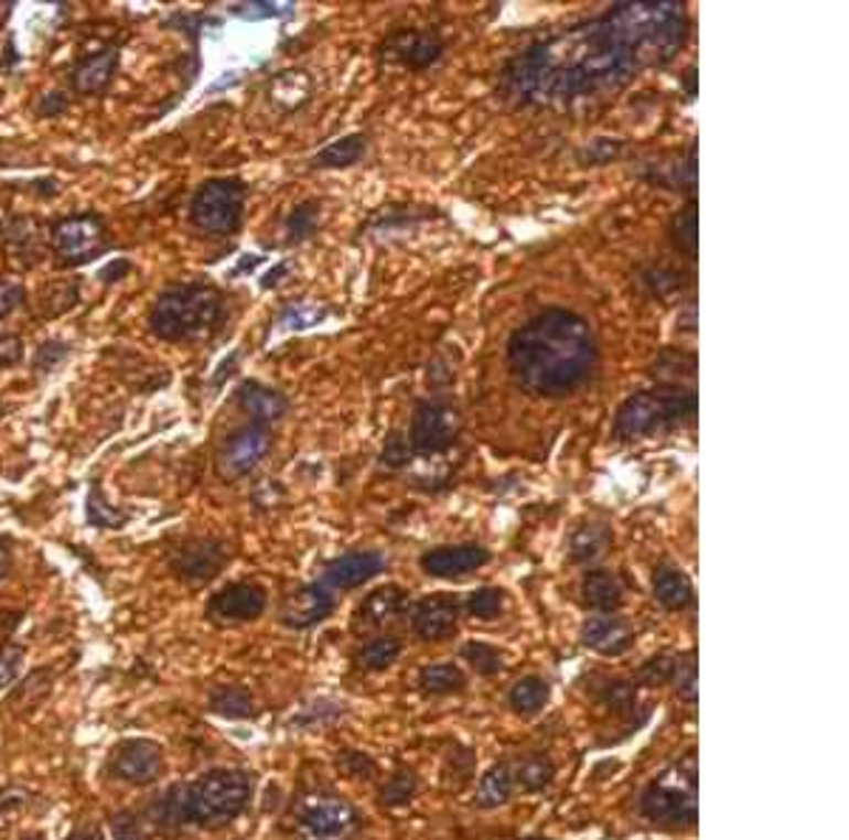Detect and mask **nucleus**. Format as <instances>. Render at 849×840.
I'll return each mask as SVG.
<instances>
[{
    "instance_id": "nucleus-1",
    "label": "nucleus",
    "mask_w": 849,
    "mask_h": 840,
    "mask_svg": "<svg viewBox=\"0 0 849 840\" xmlns=\"http://www.w3.org/2000/svg\"><path fill=\"white\" fill-rule=\"evenodd\" d=\"M688 14L674 0L614 3L601 18L538 40L507 63L502 91L524 105H563L668 66L686 46Z\"/></svg>"
},
{
    "instance_id": "nucleus-2",
    "label": "nucleus",
    "mask_w": 849,
    "mask_h": 840,
    "mask_svg": "<svg viewBox=\"0 0 849 840\" xmlns=\"http://www.w3.org/2000/svg\"><path fill=\"white\" fill-rule=\"evenodd\" d=\"M598 363V343L581 314L547 309L529 317L507 343V365L524 391L563 397L587 383Z\"/></svg>"
},
{
    "instance_id": "nucleus-3",
    "label": "nucleus",
    "mask_w": 849,
    "mask_h": 840,
    "mask_svg": "<svg viewBox=\"0 0 849 840\" xmlns=\"http://www.w3.org/2000/svg\"><path fill=\"white\" fill-rule=\"evenodd\" d=\"M252 784L241 769H209L193 784L176 787L168 798V818L202 829H218L236 821L249 807Z\"/></svg>"
},
{
    "instance_id": "nucleus-4",
    "label": "nucleus",
    "mask_w": 849,
    "mask_h": 840,
    "mask_svg": "<svg viewBox=\"0 0 849 840\" xmlns=\"http://www.w3.org/2000/svg\"><path fill=\"white\" fill-rule=\"evenodd\" d=\"M227 309L218 289L207 283H173L153 300L148 326L159 340L196 343L213 337L224 326Z\"/></svg>"
},
{
    "instance_id": "nucleus-5",
    "label": "nucleus",
    "mask_w": 849,
    "mask_h": 840,
    "mask_svg": "<svg viewBox=\"0 0 849 840\" xmlns=\"http://www.w3.org/2000/svg\"><path fill=\"white\" fill-rule=\"evenodd\" d=\"M697 413V391L648 388L626 399L614 413V437L641 439L657 430L677 428Z\"/></svg>"
},
{
    "instance_id": "nucleus-6",
    "label": "nucleus",
    "mask_w": 849,
    "mask_h": 840,
    "mask_svg": "<svg viewBox=\"0 0 849 840\" xmlns=\"http://www.w3.org/2000/svg\"><path fill=\"white\" fill-rule=\"evenodd\" d=\"M641 809L646 818L663 827H691L697 823V756L679 762L663 778L648 784L641 798Z\"/></svg>"
},
{
    "instance_id": "nucleus-7",
    "label": "nucleus",
    "mask_w": 849,
    "mask_h": 840,
    "mask_svg": "<svg viewBox=\"0 0 849 840\" xmlns=\"http://www.w3.org/2000/svg\"><path fill=\"white\" fill-rule=\"evenodd\" d=\"M247 187L241 179H209L190 198V222L204 235L238 233Z\"/></svg>"
},
{
    "instance_id": "nucleus-8",
    "label": "nucleus",
    "mask_w": 849,
    "mask_h": 840,
    "mask_svg": "<svg viewBox=\"0 0 849 840\" xmlns=\"http://www.w3.org/2000/svg\"><path fill=\"white\" fill-rule=\"evenodd\" d=\"M108 247H111V235H108L103 215H68L52 227V249L66 267L92 263Z\"/></svg>"
},
{
    "instance_id": "nucleus-9",
    "label": "nucleus",
    "mask_w": 849,
    "mask_h": 840,
    "mask_svg": "<svg viewBox=\"0 0 849 840\" xmlns=\"http://www.w3.org/2000/svg\"><path fill=\"white\" fill-rule=\"evenodd\" d=\"M459 437V419L442 399H424L417 405L408 424L406 444L411 453H444Z\"/></svg>"
},
{
    "instance_id": "nucleus-10",
    "label": "nucleus",
    "mask_w": 849,
    "mask_h": 840,
    "mask_svg": "<svg viewBox=\"0 0 849 840\" xmlns=\"http://www.w3.org/2000/svg\"><path fill=\"white\" fill-rule=\"evenodd\" d=\"M298 823L307 840H346L359 827V815L337 795H318L303 801Z\"/></svg>"
},
{
    "instance_id": "nucleus-11",
    "label": "nucleus",
    "mask_w": 849,
    "mask_h": 840,
    "mask_svg": "<svg viewBox=\"0 0 849 840\" xmlns=\"http://www.w3.org/2000/svg\"><path fill=\"white\" fill-rule=\"evenodd\" d=\"M269 448H272V428L255 422L244 424L233 437L224 439L222 450H218V473L227 482L244 478L264 462Z\"/></svg>"
},
{
    "instance_id": "nucleus-12",
    "label": "nucleus",
    "mask_w": 849,
    "mask_h": 840,
    "mask_svg": "<svg viewBox=\"0 0 849 840\" xmlns=\"http://www.w3.org/2000/svg\"><path fill=\"white\" fill-rule=\"evenodd\" d=\"M162 769V747L151 739H125L111 750V758H108V773L131 787H148V784L159 782Z\"/></svg>"
},
{
    "instance_id": "nucleus-13",
    "label": "nucleus",
    "mask_w": 849,
    "mask_h": 840,
    "mask_svg": "<svg viewBox=\"0 0 849 840\" xmlns=\"http://www.w3.org/2000/svg\"><path fill=\"white\" fill-rule=\"evenodd\" d=\"M267 592L255 583H229L207 600V620L216 626H241L267 612Z\"/></svg>"
},
{
    "instance_id": "nucleus-14",
    "label": "nucleus",
    "mask_w": 849,
    "mask_h": 840,
    "mask_svg": "<svg viewBox=\"0 0 849 840\" xmlns=\"http://www.w3.org/2000/svg\"><path fill=\"white\" fill-rule=\"evenodd\" d=\"M224 563H227V549L218 541H209V538L184 541L170 554V569L184 583H204V580L216 578Z\"/></svg>"
},
{
    "instance_id": "nucleus-15",
    "label": "nucleus",
    "mask_w": 849,
    "mask_h": 840,
    "mask_svg": "<svg viewBox=\"0 0 849 840\" xmlns=\"http://www.w3.org/2000/svg\"><path fill=\"white\" fill-rule=\"evenodd\" d=\"M442 37L428 29H408V32H397L386 46H383V57L394 60L399 66L411 68V72H422V68L433 66L442 57Z\"/></svg>"
},
{
    "instance_id": "nucleus-16",
    "label": "nucleus",
    "mask_w": 849,
    "mask_h": 840,
    "mask_svg": "<svg viewBox=\"0 0 849 840\" xmlns=\"http://www.w3.org/2000/svg\"><path fill=\"white\" fill-rule=\"evenodd\" d=\"M491 560V552L482 543H453V547H437L422 554V569L431 578L456 580L473 574Z\"/></svg>"
},
{
    "instance_id": "nucleus-17",
    "label": "nucleus",
    "mask_w": 849,
    "mask_h": 840,
    "mask_svg": "<svg viewBox=\"0 0 849 840\" xmlns=\"http://www.w3.org/2000/svg\"><path fill=\"white\" fill-rule=\"evenodd\" d=\"M386 569V558L374 549L366 552H348L343 558L332 560L321 574V586H326L329 592H343V589H357L363 583H368L372 578H377L379 572Z\"/></svg>"
},
{
    "instance_id": "nucleus-18",
    "label": "nucleus",
    "mask_w": 849,
    "mask_h": 840,
    "mask_svg": "<svg viewBox=\"0 0 849 840\" xmlns=\"http://www.w3.org/2000/svg\"><path fill=\"white\" fill-rule=\"evenodd\" d=\"M462 603L453 594H431L413 603L411 626L422 639H444L459 626Z\"/></svg>"
},
{
    "instance_id": "nucleus-19",
    "label": "nucleus",
    "mask_w": 849,
    "mask_h": 840,
    "mask_svg": "<svg viewBox=\"0 0 849 840\" xmlns=\"http://www.w3.org/2000/svg\"><path fill=\"white\" fill-rule=\"evenodd\" d=\"M334 612V592L321 583L294 589L281 609V623L289 628H312Z\"/></svg>"
},
{
    "instance_id": "nucleus-20",
    "label": "nucleus",
    "mask_w": 849,
    "mask_h": 840,
    "mask_svg": "<svg viewBox=\"0 0 849 840\" xmlns=\"http://www.w3.org/2000/svg\"><path fill=\"white\" fill-rule=\"evenodd\" d=\"M581 639L592 651L617 657V654H626L634 645V628L628 626V620L617 617V614H592L583 623Z\"/></svg>"
},
{
    "instance_id": "nucleus-21",
    "label": "nucleus",
    "mask_w": 849,
    "mask_h": 840,
    "mask_svg": "<svg viewBox=\"0 0 849 840\" xmlns=\"http://www.w3.org/2000/svg\"><path fill=\"white\" fill-rule=\"evenodd\" d=\"M411 600L402 586H379L357 609V628H386L408 612Z\"/></svg>"
},
{
    "instance_id": "nucleus-22",
    "label": "nucleus",
    "mask_w": 849,
    "mask_h": 840,
    "mask_svg": "<svg viewBox=\"0 0 849 840\" xmlns=\"http://www.w3.org/2000/svg\"><path fill=\"white\" fill-rule=\"evenodd\" d=\"M236 402L238 408L247 413L249 422L264 424V428H272V424L287 417L289 411L287 397L261 383H244L236 391Z\"/></svg>"
},
{
    "instance_id": "nucleus-23",
    "label": "nucleus",
    "mask_w": 849,
    "mask_h": 840,
    "mask_svg": "<svg viewBox=\"0 0 849 840\" xmlns=\"http://www.w3.org/2000/svg\"><path fill=\"white\" fill-rule=\"evenodd\" d=\"M119 66V46L111 43V46H105L103 52L88 54L74 66L72 72V88L77 94H85V97H92V94L105 91L108 85H111L114 74H117Z\"/></svg>"
},
{
    "instance_id": "nucleus-24",
    "label": "nucleus",
    "mask_w": 849,
    "mask_h": 840,
    "mask_svg": "<svg viewBox=\"0 0 849 840\" xmlns=\"http://www.w3.org/2000/svg\"><path fill=\"white\" fill-rule=\"evenodd\" d=\"M581 594L583 603H587L592 612L612 614L623 606L626 589H623V580L614 572H606V569H589V572L583 574Z\"/></svg>"
},
{
    "instance_id": "nucleus-25",
    "label": "nucleus",
    "mask_w": 849,
    "mask_h": 840,
    "mask_svg": "<svg viewBox=\"0 0 849 840\" xmlns=\"http://www.w3.org/2000/svg\"><path fill=\"white\" fill-rule=\"evenodd\" d=\"M609 547H612V529L606 524H581L569 538V560L578 567H587V563L601 560L609 552Z\"/></svg>"
},
{
    "instance_id": "nucleus-26",
    "label": "nucleus",
    "mask_w": 849,
    "mask_h": 840,
    "mask_svg": "<svg viewBox=\"0 0 849 840\" xmlns=\"http://www.w3.org/2000/svg\"><path fill=\"white\" fill-rule=\"evenodd\" d=\"M652 592L663 609H688L694 603V583L686 572L674 567H660L652 578Z\"/></svg>"
},
{
    "instance_id": "nucleus-27",
    "label": "nucleus",
    "mask_w": 849,
    "mask_h": 840,
    "mask_svg": "<svg viewBox=\"0 0 849 840\" xmlns=\"http://www.w3.org/2000/svg\"><path fill=\"white\" fill-rule=\"evenodd\" d=\"M366 137L363 133H352V137H343L337 142H332L329 148L318 150L312 157V168L318 170H343L357 164L359 159L366 157Z\"/></svg>"
},
{
    "instance_id": "nucleus-28",
    "label": "nucleus",
    "mask_w": 849,
    "mask_h": 840,
    "mask_svg": "<svg viewBox=\"0 0 849 840\" xmlns=\"http://www.w3.org/2000/svg\"><path fill=\"white\" fill-rule=\"evenodd\" d=\"M509 708L516 710L518 717L529 719L541 713L544 704L549 702V682L541 677H524L509 688Z\"/></svg>"
},
{
    "instance_id": "nucleus-29",
    "label": "nucleus",
    "mask_w": 849,
    "mask_h": 840,
    "mask_svg": "<svg viewBox=\"0 0 849 840\" xmlns=\"http://www.w3.org/2000/svg\"><path fill=\"white\" fill-rule=\"evenodd\" d=\"M419 688L428 697H451V693L464 688V674L459 665L453 663H433L424 665L419 671Z\"/></svg>"
},
{
    "instance_id": "nucleus-30",
    "label": "nucleus",
    "mask_w": 849,
    "mask_h": 840,
    "mask_svg": "<svg viewBox=\"0 0 849 840\" xmlns=\"http://www.w3.org/2000/svg\"><path fill=\"white\" fill-rule=\"evenodd\" d=\"M509 795H513V769H509L507 764H493V767L482 775V782H479L476 807L496 809L509 801Z\"/></svg>"
},
{
    "instance_id": "nucleus-31",
    "label": "nucleus",
    "mask_w": 849,
    "mask_h": 840,
    "mask_svg": "<svg viewBox=\"0 0 849 840\" xmlns=\"http://www.w3.org/2000/svg\"><path fill=\"white\" fill-rule=\"evenodd\" d=\"M402 654V643L397 637H374L363 643L354 654L357 665L363 671H386Z\"/></svg>"
},
{
    "instance_id": "nucleus-32",
    "label": "nucleus",
    "mask_w": 849,
    "mask_h": 840,
    "mask_svg": "<svg viewBox=\"0 0 849 840\" xmlns=\"http://www.w3.org/2000/svg\"><path fill=\"white\" fill-rule=\"evenodd\" d=\"M209 708L216 710L218 717L227 719H249L255 717V704L247 688L241 685H222L209 693Z\"/></svg>"
},
{
    "instance_id": "nucleus-33",
    "label": "nucleus",
    "mask_w": 849,
    "mask_h": 840,
    "mask_svg": "<svg viewBox=\"0 0 849 840\" xmlns=\"http://www.w3.org/2000/svg\"><path fill=\"white\" fill-rule=\"evenodd\" d=\"M671 241L688 258H697L699 249V209L697 204H686L671 218Z\"/></svg>"
},
{
    "instance_id": "nucleus-34",
    "label": "nucleus",
    "mask_w": 849,
    "mask_h": 840,
    "mask_svg": "<svg viewBox=\"0 0 849 840\" xmlns=\"http://www.w3.org/2000/svg\"><path fill=\"white\" fill-rule=\"evenodd\" d=\"M309 88H312V83H309L307 74L289 72V74H281V77L272 79V88H269V94H272L275 103L283 105V108H298V105H301L303 99L309 97Z\"/></svg>"
},
{
    "instance_id": "nucleus-35",
    "label": "nucleus",
    "mask_w": 849,
    "mask_h": 840,
    "mask_svg": "<svg viewBox=\"0 0 849 840\" xmlns=\"http://www.w3.org/2000/svg\"><path fill=\"white\" fill-rule=\"evenodd\" d=\"M318 222H321V209L314 202H303L289 213L287 218V238L289 244H301L318 233Z\"/></svg>"
},
{
    "instance_id": "nucleus-36",
    "label": "nucleus",
    "mask_w": 849,
    "mask_h": 840,
    "mask_svg": "<svg viewBox=\"0 0 849 840\" xmlns=\"http://www.w3.org/2000/svg\"><path fill=\"white\" fill-rule=\"evenodd\" d=\"M552 775H556V767H552V762H549L547 756H533L518 769V784H522L527 793H538V789H544L552 782Z\"/></svg>"
},
{
    "instance_id": "nucleus-37",
    "label": "nucleus",
    "mask_w": 849,
    "mask_h": 840,
    "mask_svg": "<svg viewBox=\"0 0 849 840\" xmlns=\"http://www.w3.org/2000/svg\"><path fill=\"white\" fill-rule=\"evenodd\" d=\"M464 606H468V612H471L476 620H493L502 614L504 594L502 589L496 586H482L476 589V592H471V597H468Z\"/></svg>"
},
{
    "instance_id": "nucleus-38",
    "label": "nucleus",
    "mask_w": 849,
    "mask_h": 840,
    "mask_svg": "<svg viewBox=\"0 0 849 840\" xmlns=\"http://www.w3.org/2000/svg\"><path fill=\"white\" fill-rule=\"evenodd\" d=\"M462 659H468L471 668H476L482 677H493L502 671V654L487 643H468L462 648Z\"/></svg>"
},
{
    "instance_id": "nucleus-39",
    "label": "nucleus",
    "mask_w": 849,
    "mask_h": 840,
    "mask_svg": "<svg viewBox=\"0 0 849 840\" xmlns=\"http://www.w3.org/2000/svg\"><path fill=\"white\" fill-rule=\"evenodd\" d=\"M88 521H92L94 527H125L128 515L119 513L117 507H111V504L105 502L103 495H99V489H92V495H88Z\"/></svg>"
},
{
    "instance_id": "nucleus-40",
    "label": "nucleus",
    "mask_w": 849,
    "mask_h": 840,
    "mask_svg": "<svg viewBox=\"0 0 849 840\" xmlns=\"http://www.w3.org/2000/svg\"><path fill=\"white\" fill-rule=\"evenodd\" d=\"M677 668H679L677 659L668 657V654H657V657L648 659L641 671H637V679H641L643 685L674 682V677H677Z\"/></svg>"
},
{
    "instance_id": "nucleus-41",
    "label": "nucleus",
    "mask_w": 849,
    "mask_h": 840,
    "mask_svg": "<svg viewBox=\"0 0 849 840\" xmlns=\"http://www.w3.org/2000/svg\"><path fill=\"white\" fill-rule=\"evenodd\" d=\"M413 789H417V778H413L411 773H397L391 778V782L383 787V804H388V807H399V804H406L411 801V795Z\"/></svg>"
},
{
    "instance_id": "nucleus-42",
    "label": "nucleus",
    "mask_w": 849,
    "mask_h": 840,
    "mask_svg": "<svg viewBox=\"0 0 849 840\" xmlns=\"http://www.w3.org/2000/svg\"><path fill=\"white\" fill-rule=\"evenodd\" d=\"M337 767L343 769V775H352V778H372L374 775V762L359 750H343L337 756Z\"/></svg>"
},
{
    "instance_id": "nucleus-43",
    "label": "nucleus",
    "mask_w": 849,
    "mask_h": 840,
    "mask_svg": "<svg viewBox=\"0 0 849 840\" xmlns=\"http://www.w3.org/2000/svg\"><path fill=\"white\" fill-rule=\"evenodd\" d=\"M72 354V348L66 346V343H60V340H49V343H43V346L37 348V354H34V368L37 371H52V368H57L63 359Z\"/></svg>"
},
{
    "instance_id": "nucleus-44",
    "label": "nucleus",
    "mask_w": 849,
    "mask_h": 840,
    "mask_svg": "<svg viewBox=\"0 0 849 840\" xmlns=\"http://www.w3.org/2000/svg\"><path fill=\"white\" fill-rule=\"evenodd\" d=\"M20 665H23V648H18V645L0 648V688H7L18 679Z\"/></svg>"
},
{
    "instance_id": "nucleus-45",
    "label": "nucleus",
    "mask_w": 849,
    "mask_h": 840,
    "mask_svg": "<svg viewBox=\"0 0 849 840\" xmlns=\"http://www.w3.org/2000/svg\"><path fill=\"white\" fill-rule=\"evenodd\" d=\"M677 693L679 699H686V702H697V659H688V663H679L677 668Z\"/></svg>"
},
{
    "instance_id": "nucleus-46",
    "label": "nucleus",
    "mask_w": 849,
    "mask_h": 840,
    "mask_svg": "<svg viewBox=\"0 0 849 840\" xmlns=\"http://www.w3.org/2000/svg\"><path fill=\"white\" fill-rule=\"evenodd\" d=\"M23 303H26V289L20 287V283L0 280V320L9 317L12 312H18Z\"/></svg>"
},
{
    "instance_id": "nucleus-47",
    "label": "nucleus",
    "mask_w": 849,
    "mask_h": 840,
    "mask_svg": "<svg viewBox=\"0 0 849 840\" xmlns=\"http://www.w3.org/2000/svg\"><path fill=\"white\" fill-rule=\"evenodd\" d=\"M287 12H292V7H289V3H283V7H278V3H244V7L233 9V14H238V18H244V20L281 18V14H287Z\"/></svg>"
},
{
    "instance_id": "nucleus-48",
    "label": "nucleus",
    "mask_w": 849,
    "mask_h": 840,
    "mask_svg": "<svg viewBox=\"0 0 849 840\" xmlns=\"http://www.w3.org/2000/svg\"><path fill=\"white\" fill-rule=\"evenodd\" d=\"M321 320H323L321 312H312V309L289 306V309H283L281 317H278V326H283V329H307V326H314V323H321Z\"/></svg>"
},
{
    "instance_id": "nucleus-49",
    "label": "nucleus",
    "mask_w": 849,
    "mask_h": 840,
    "mask_svg": "<svg viewBox=\"0 0 849 840\" xmlns=\"http://www.w3.org/2000/svg\"><path fill=\"white\" fill-rule=\"evenodd\" d=\"M603 702L612 704V708L626 710L628 704L634 702V688L626 679H612V682L606 685V691H603Z\"/></svg>"
},
{
    "instance_id": "nucleus-50",
    "label": "nucleus",
    "mask_w": 849,
    "mask_h": 840,
    "mask_svg": "<svg viewBox=\"0 0 849 840\" xmlns=\"http://www.w3.org/2000/svg\"><path fill=\"white\" fill-rule=\"evenodd\" d=\"M68 108V97L66 94H60V91H52V94H43V97L37 99V117H60V114H66Z\"/></svg>"
},
{
    "instance_id": "nucleus-51",
    "label": "nucleus",
    "mask_w": 849,
    "mask_h": 840,
    "mask_svg": "<svg viewBox=\"0 0 849 840\" xmlns=\"http://www.w3.org/2000/svg\"><path fill=\"white\" fill-rule=\"evenodd\" d=\"M23 348H20L18 337H9V334H0V365L18 363Z\"/></svg>"
},
{
    "instance_id": "nucleus-52",
    "label": "nucleus",
    "mask_w": 849,
    "mask_h": 840,
    "mask_svg": "<svg viewBox=\"0 0 849 840\" xmlns=\"http://www.w3.org/2000/svg\"><path fill=\"white\" fill-rule=\"evenodd\" d=\"M125 272H131V261H128V258H119V261L108 263V267L99 272V278H103L105 283H114V280L125 278Z\"/></svg>"
},
{
    "instance_id": "nucleus-53",
    "label": "nucleus",
    "mask_w": 849,
    "mask_h": 840,
    "mask_svg": "<svg viewBox=\"0 0 849 840\" xmlns=\"http://www.w3.org/2000/svg\"><path fill=\"white\" fill-rule=\"evenodd\" d=\"M9 567H12V538L0 535V580L7 578Z\"/></svg>"
},
{
    "instance_id": "nucleus-54",
    "label": "nucleus",
    "mask_w": 849,
    "mask_h": 840,
    "mask_svg": "<svg viewBox=\"0 0 849 840\" xmlns=\"http://www.w3.org/2000/svg\"><path fill=\"white\" fill-rule=\"evenodd\" d=\"M283 272H287V263H281V267H275L272 272H269V274H272V278L264 280V287H272L275 280H281V278H283Z\"/></svg>"
},
{
    "instance_id": "nucleus-55",
    "label": "nucleus",
    "mask_w": 849,
    "mask_h": 840,
    "mask_svg": "<svg viewBox=\"0 0 849 840\" xmlns=\"http://www.w3.org/2000/svg\"><path fill=\"white\" fill-rule=\"evenodd\" d=\"M72 840H99V834H74Z\"/></svg>"
},
{
    "instance_id": "nucleus-56",
    "label": "nucleus",
    "mask_w": 849,
    "mask_h": 840,
    "mask_svg": "<svg viewBox=\"0 0 849 840\" xmlns=\"http://www.w3.org/2000/svg\"><path fill=\"white\" fill-rule=\"evenodd\" d=\"M524 840H552V838H524Z\"/></svg>"
},
{
    "instance_id": "nucleus-57",
    "label": "nucleus",
    "mask_w": 849,
    "mask_h": 840,
    "mask_svg": "<svg viewBox=\"0 0 849 840\" xmlns=\"http://www.w3.org/2000/svg\"><path fill=\"white\" fill-rule=\"evenodd\" d=\"M23 840H37V838H23Z\"/></svg>"
}]
</instances>
